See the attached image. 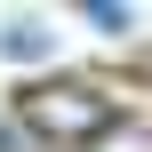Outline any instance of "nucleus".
<instances>
[{
  "instance_id": "1",
  "label": "nucleus",
  "mask_w": 152,
  "mask_h": 152,
  "mask_svg": "<svg viewBox=\"0 0 152 152\" xmlns=\"http://www.w3.org/2000/svg\"><path fill=\"white\" fill-rule=\"evenodd\" d=\"M24 120L40 128V136H96V128H112V96L104 88H88V80H40L32 96H24Z\"/></svg>"
},
{
  "instance_id": "2",
  "label": "nucleus",
  "mask_w": 152,
  "mask_h": 152,
  "mask_svg": "<svg viewBox=\"0 0 152 152\" xmlns=\"http://www.w3.org/2000/svg\"><path fill=\"white\" fill-rule=\"evenodd\" d=\"M0 48H8V56H40V48H48V24H32V16H8V24H0Z\"/></svg>"
},
{
  "instance_id": "3",
  "label": "nucleus",
  "mask_w": 152,
  "mask_h": 152,
  "mask_svg": "<svg viewBox=\"0 0 152 152\" xmlns=\"http://www.w3.org/2000/svg\"><path fill=\"white\" fill-rule=\"evenodd\" d=\"M88 24H96V32H128L136 8H120V0H88Z\"/></svg>"
}]
</instances>
